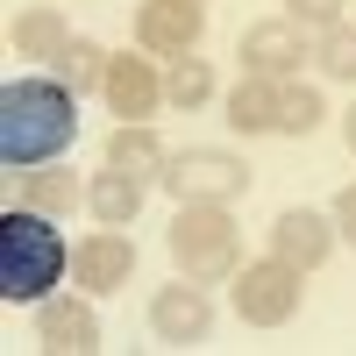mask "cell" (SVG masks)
<instances>
[{
  "mask_svg": "<svg viewBox=\"0 0 356 356\" xmlns=\"http://www.w3.org/2000/svg\"><path fill=\"white\" fill-rule=\"evenodd\" d=\"M300 57H314V50H307V29L292 22V15L243 29V72H257V79H292V72H300Z\"/></svg>",
  "mask_w": 356,
  "mask_h": 356,
  "instance_id": "cell-7",
  "label": "cell"
},
{
  "mask_svg": "<svg viewBox=\"0 0 356 356\" xmlns=\"http://www.w3.org/2000/svg\"><path fill=\"white\" fill-rule=\"evenodd\" d=\"M328 250H335V221L314 214V207H285V214L271 221V257L300 264V271H321Z\"/></svg>",
  "mask_w": 356,
  "mask_h": 356,
  "instance_id": "cell-9",
  "label": "cell"
},
{
  "mask_svg": "<svg viewBox=\"0 0 356 356\" xmlns=\"http://www.w3.org/2000/svg\"><path fill=\"white\" fill-rule=\"evenodd\" d=\"M164 100L171 107H207L214 100V72H207V57H171V79H164Z\"/></svg>",
  "mask_w": 356,
  "mask_h": 356,
  "instance_id": "cell-19",
  "label": "cell"
},
{
  "mask_svg": "<svg viewBox=\"0 0 356 356\" xmlns=\"http://www.w3.org/2000/svg\"><path fill=\"white\" fill-rule=\"evenodd\" d=\"M307 300V271L285 257H264V264H243L235 271V314L250 321V328H285L292 314Z\"/></svg>",
  "mask_w": 356,
  "mask_h": 356,
  "instance_id": "cell-5",
  "label": "cell"
},
{
  "mask_svg": "<svg viewBox=\"0 0 356 356\" xmlns=\"http://www.w3.org/2000/svg\"><path fill=\"white\" fill-rule=\"evenodd\" d=\"M50 79H65L72 93H93V86H107V50L93 36H72L65 50L50 57Z\"/></svg>",
  "mask_w": 356,
  "mask_h": 356,
  "instance_id": "cell-17",
  "label": "cell"
},
{
  "mask_svg": "<svg viewBox=\"0 0 356 356\" xmlns=\"http://www.w3.org/2000/svg\"><path fill=\"white\" fill-rule=\"evenodd\" d=\"M285 15L300 29H335L342 22V0H285Z\"/></svg>",
  "mask_w": 356,
  "mask_h": 356,
  "instance_id": "cell-22",
  "label": "cell"
},
{
  "mask_svg": "<svg viewBox=\"0 0 356 356\" xmlns=\"http://www.w3.org/2000/svg\"><path fill=\"white\" fill-rule=\"evenodd\" d=\"M65 43H72V36H65V22H57L50 8H29V15L15 22V50H22V57H43V65H50Z\"/></svg>",
  "mask_w": 356,
  "mask_h": 356,
  "instance_id": "cell-20",
  "label": "cell"
},
{
  "mask_svg": "<svg viewBox=\"0 0 356 356\" xmlns=\"http://www.w3.org/2000/svg\"><path fill=\"white\" fill-rule=\"evenodd\" d=\"M328 221H335V235H349V243H356V186L335 200V214H328Z\"/></svg>",
  "mask_w": 356,
  "mask_h": 356,
  "instance_id": "cell-23",
  "label": "cell"
},
{
  "mask_svg": "<svg viewBox=\"0 0 356 356\" xmlns=\"http://www.w3.org/2000/svg\"><path fill=\"white\" fill-rule=\"evenodd\" d=\"M150 328H157L164 342H207V328H214V307H207V285H193V278L164 285L157 300H150Z\"/></svg>",
  "mask_w": 356,
  "mask_h": 356,
  "instance_id": "cell-10",
  "label": "cell"
},
{
  "mask_svg": "<svg viewBox=\"0 0 356 356\" xmlns=\"http://www.w3.org/2000/svg\"><path fill=\"white\" fill-rule=\"evenodd\" d=\"M65 235L50 228V214L36 207H8V221H0V300L22 307V300H50V285L65 278Z\"/></svg>",
  "mask_w": 356,
  "mask_h": 356,
  "instance_id": "cell-2",
  "label": "cell"
},
{
  "mask_svg": "<svg viewBox=\"0 0 356 356\" xmlns=\"http://www.w3.org/2000/svg\"><path fill=\"white\" fill-rule=\"evenodd\" d=\"M200 29H207L200 0H143V8H136V43L150 57H193Z\"/></svg>",
  "mask_w": 356,
  "mask_h": 356,
  "instance_id": "cell-6",
  "label": "cell"
},
{
  "mask_svg": "<svg viewBox=\"0 0 356 356\" xmlns=\"http://www.w3.org/2000/svg\"><path fill=\"white\" fill-rule=\"evenodd\" d=\"M143 178H129V171H100L93 186H86V207H93V221L100 228H129L136 214H143Z\"/></svg>",
  "mask_w": 356,
  "mask_h": 356,
  "instance_id": "cell-14",
  "label": "cell"
},
{
  "mask_svg": "<svg viewBox=\"0 0 356 356\" xmlns=\"http://www.w3.org/2000/svg\"><path fill=\"white\" fill-rule=\"evenodd\" d=\"M349 150H356V107H349Z\"/></svg>",
  "mask_w": 356,
  "mask_h": 356,
  "instance_id": "cell-24",
  "label": "cell"
},
{
  "mask_svg": "<svg viewBox=\"0 0 356 356\" xmlns=\"http://www.w3.org/2000/svg\"><path fill=\"white\" fill-rule=\"evenodd\" d=\"M228 122L243 129V136H271V129H278V79L243 72V79H235V93H228Z\"/></svg>",
  "mask_w": 356,
  "mask_h": 356,
  "instance_id": "cell-15",
  "label": "cell"
},
{
  "mask_svg": "<svg viewBox=\"0 0 356 356\" xmlns=\"http://www.w3.org/2000/svg\"><path fill=\"white\" fill-rule=\"evenodd\" d=\"M314 57H321V72H328V79L356 86V29H349V22H335V29H321V43H314Z\"/></svg>",
  "mask_w": 356,
  "mask_h": 356,
  "instance_id": "cell-21",
  "label": "cell"
},
{
  "mask_svg": "<svg viewBox=\"0 0 356 356\" xmlns=\"http://www.w3.org/2000/svg\"><path fill=\"white\" fill-rule=\"evenodd\" d=\"M79 136V93L65 79H8L0 86V164L36 171L65 157Z\"/></svg>",
  "mask_w": 356,
  "mask_h": 356,
  "instance_id": "cell-1",
  "label": "cell"
},
{
  "mask_svg": "<svg viewBox=\"0 0 356 356\" xmlns=\"http://www.w3.org/2000/svg\"><path fill=\"white\" fill-rule=\"evenodd\" d=\"M72 200H86V186L72 178V164H36L22 171V207H36V214H72Z\"/></svg>",
  "mask_w": 356,
  "mask_h": 356,
  "instance_id": "cell-16",
  "label": "cell"
},
{
  "mask_svg": "<svg viewBox=\"0 0 356 356\" xmlns=\"http://www.w3.org/2000/svg\"><path fill=\"white\" fill-rule=\"evenodd\" d=\"M164 164H171V150L157 143L150 122H122V129L107 136V171H129V178H143V186H157Z\"/></svg>",
  "mask_w": 356,
  "mask_h": 356,
  "instance_id": "cell-13",
  "label": "cell"
},
{
  "mask_svg": "<svg viewBox=\"0 0 356 356\" xmlns=\"http://www.w3.org/2000/svg\"><path fill=\"white\" fill-rule=\"evenodd\" d=\"M107 107L122 114V122H150L157 100H164V79L150 72V57H107Z\"/></svg>",
  "mask_w": 356,
  "mask_h": 356,
  "instance_id": "cell-11",
  "label": "cell"
},
{
  "mask_svg": "<svg viewBox=\"0 0 356 356\" xmlns=\"http://www.w3.org/2000/svg\"><path fill=\"white\" fill-rule=\"evenodd\" d=\"M129 271H136V243L122 228H100V235H86V243L72 250V278L86 292H122Z\"/></svg>",
  "mask_w": 356,
  "mask_h": 356,
  "instance_id": "cell-8",
  "label": "cell"
},
{
  "mask_svg": "<svg viewBox=\"0 0 356 356\" xmlns=\"http://www.w3.org/2000/svg\"><path fill=\"white\" fill-rule=\"evenodd\" d=\"M157 186L178 207H235V200L250 193V164L235 157V150H178Z\"/></svg>",
  "mask_w": 356,
  "mask_h": 356,
  "instance_id": "cell-4",
  "label": "cell"
},
{
  "mask_svg": "<svg viewBox=\"0 0 356 356\" xmlns=\"http://www.w3.org/2000/svg\"><path fill=\"white\" fill-rule=\"evenodd\" d=\"M321 114H328V100L314 93V86L300 79H278V136H314Z\"/></svg>",
  "mask_w": 356,
  "mask_h": 356,
  "instance_id": "cell-18",
  "label": "cell"
},
{
  "mask_svg": "<svg viewBox=\"0 0 356 356\" xmlns=\"http://www.w3.org/2000/svg\"><path fill=\"white\" fill-rule=\"evenodd\" d=\"M36 342L57 356H86V349H100V321L86 300H36Z\"/></svg>",
  "mask_w": 356,
  "mask_h": 356,
  "instance_id": "cell-12",
  "label": "cell"
},
{
  "mask_svg": "<svg viewBox=\"0 0 356 356\" xmlns=\"http://www.w3.org/2000/svg\"><path fill=\"white\" fill-rule=\"evenodd\" d=\"M171 264L193 285H228L235 271H243L228 207H178V221H171Z\"/></svg>",
  "mask_w": 356,
  "mask_h": 356,
  "instance_id": "cell-3",
  "label": "cell"
}]
</instances>
